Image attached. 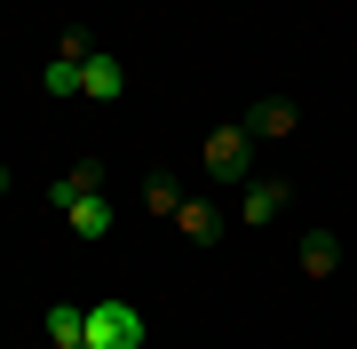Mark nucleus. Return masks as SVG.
Here are the masks:
<instances>
[{
    "label": "nucleus",
    "instance_id": "1",
    "mask_svg": "<svg viewBox=\"0 0 357 349\" xmlns=\"http://www.w3.org/2000/svg\"><path fill=\"white\" fill-rule=\"evenodd\" d=\"M199 167L215 175L222 191L246 183V175H255V135H246V127H206V135H199Z\"/></svg>",
    "mask_w": 357,
    "mask_h": 349
},
{
    "label": "nucleus",
    "instance_id": "2",
    "mask_svg": "<svg viewBox=\"0 0 357 349\" xmlns=\"http://www.w3.org/2000/svg\"><path fill=\"white\" fill-rule=\"evenodd\" d=\"M151 325H143L135 302H88V349H143Z\"/></svg>",
    "mask_w": 357,
    "mask_h": 349
},
{
    "label": "nucleus",
    "instance_id": "3",
    "mask_svg": "<svg viewBox=\"0 0 357 349\" xmlns=\"http://www.w3.org/2000/svg\"><path fill=\"white\" fill-rule=\"evenodd\" d=\"M294 119H302V111H294V95H262V104H246L238 127L255 135V143H286V135H294Z\"/></svg>",
    "mask_w": 357,
    "mask_h": 349
},
{
    "label": "nucleus",
    "instance_id": "4",
    "mask_svg": "<svg viewBox=\"0 0 357 349\" xmlns=\"http://www.w3.org/2000/svg\"><path fill=\"white\" fill-rule=\"evenodd\" d=\"M79 95H88V104H119V95H128V72H119V56H88V64H79Z\"/></svg>",
    "mask_w": 357,
    "mask_h": 349
},
{
    "label": "nucleus",
    "instance_id": "5",
    "mask_svg": "<svg viewBox=\"0 0 357 349\" xmlns=\"http://www.w3.org/2000/svg\"><path fill=\"white\" fill-rule=\"evenodd\" d=\"M286 199H294V191H286V175H262V183H246L238 215H246V222L262 231V222H278V215H286Z\"/></svg>",
    "mask_w": 357,
    "mask_h": 349
},
{
    "label": "nucleus",
    "instance_id": "6",
    "mask_svg": "<svg viewBox=\"0 0 357 349\" xmlns=\"http://www.w3.org/2000/svg\"><path fill=\"white\" fill-rule=\"evenodd\" d=\"M96 191H103V159H79L72 175H56V183H48V207L64 215L72 199H96Z\"/></svg>",
    "mask_w": 357,
    "mask_h": 349
},
{
    "label": "nucleus",
    "instance_id": "7",
    "mask_svg": "<svg viewBox=\"0 0 357 349\" xmlns=\"http://www.w3.org/2000/svg\"><path fill=\"white\" fill-rule=\"evenodd\" d=\"M175 231L191 238V246H215L222 238V207H215V199H183V207H175Z\"/></svg>",
    "mask_w": 357,
    "mask_h": 349
},
{
    "label": "nucleus",
    "instance_id": "8",
    "mask_svg": "<svg viewBox=\"0 0 357 349\" xmlns=\"http://www.w3.org/2000/svg\"><path fill=\"white\" fill-rule=\"evenodd\" d=\"M48 349H88V310H79V302H48Z\"/></svg>",
    "mask_w": 357,
    "mask_h": 349
},
{
    "label": "nucleus",
    "instance_id": "9",
    "mask_svg": "<svg viewBox=\"0 0 357 349\" xmlns=\"http://www.w3.org/2000/svg\"><path fill=\"white\" fill-rule=\"evenodd\" d=\"M342 270V238L333 231H302V278H333Z\"/></svg>",
    "mask_w": 357,
    "mask_h": 349
},
{
    "label": "nucleus",
    "instance_id": "10",
    "mask_svg": "<svg viewBox=\"0 0 357 349\" xmlns=\"http://www.w3.org/2000/svg\"><path fill=\"white\" fill-rule=\"evenodd\" d=\"M64 222H72L79 238H103V231H112V199H103V191H96V199H72Z\"/></svg>",
    "mask_w": 357,
    "mask_h": 349
},
{
    "label": "nucleus",
    "instance_id": "11",
    "mask_svg": "<svg viewBox=\"0 0 357 349\" xmlns=\"http://www.w3.org/2000/svg\"><path fill=\"white\" fill-rule=\"evenodd\" d=\"M143 207H151L159 222H175V207H183V191H175V183H167V175H151V183H143Z\"/></svg>",
    "mask_w": 357,
    "mask_h": 349
},
{
    "label": "nucleus",
    "instance_id": "12",
    "mask_svg": "<svg viewBox=\"0 0 357 349\" xmlns=\"http://www.w3.org/2000/svg\"><path fill=\"white\" fill-rule=\"evenodd\" d=\"M40 88L64 104V95H79V64H64V56H48V72H40Z\"/></svg>",
    "mask_w": 357,
    "mask_h": 349
},
{
    "label": "nucleus",
    "instance_id": "13",
    "mask_svg": "<svg viewBox=\"0 0 357 349\" xmlns=\"http://www.w3.org/2000/svg\"><path fill=\"white\" fill-rule=\"evenodd\" d=\"M56 56H64V64H88V56H96V32H88V24H72L64 40H56Z\"/></svg>",
    "mask_w": 357,
    "mask_h": 349
},
{
    "label": "nucleus",
    "instance_id": "14",
    "mask_svg": "<svg viewBox=\"0 0 357 349\" xmlns=\"http://www.w3.org/2000/svg\"><path fill=\"white\" fill-rule=\"evenodd\" d=\"M8 183H16V175H8V167H0V199H8Z\"/></svg>",
    "mask_w": 357,
    "mask_h": 349
}]
</instances>
